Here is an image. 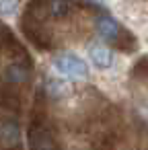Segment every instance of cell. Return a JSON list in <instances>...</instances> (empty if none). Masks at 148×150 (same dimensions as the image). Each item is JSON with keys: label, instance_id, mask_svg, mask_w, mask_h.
Returning <instances> with one entry per match:
<instances>
[{"label": "cell", "instance_id": "obj_2", "mask_svg": "<svg viewBox=\"0 0 148 150\" xmlns=\"http://www.w3.org/2000/svg\"><path fill=\"white\" fill-rule=\"evenodd\" d=\"M76 6H78L76 0H31L25 13L41 21H47V19L62 21V19H68Z\"/></svg>", "mask_w": 148, "mask_h": 150}, {"label": "cell", "instance_id": "obj_5", "mask_svg": "<svg viewBox=\"0 0 148 150\" xmlns=\"http://www.w3.org/2000/svg\"><path fill=\"white\" fill-rule=\"evenodd\" d=\"M54 68L62 74V76H70V78H86L89 76V64L78 58L76 54H60L54 58Z\"/></svg>", "mask_w": 148, "mask_h": 150}, {"label": "cell", "instance_id": "obj_7", "mask_svg": "<svg viewBox=\"0 0 148 150\" xmlns=\"http://www.w3.org/2000/svg\"><path fill=\"white\" fill-rule=\"evenodd\" d=\"M89 56H91V62H93L97 68H101V70H107V68H111V64H113V54H111V50L105 47V45H93V47L89 50Z\"/></svg>", "mask_w": 148, "mask_h": 150}, {"label": "cell", "instance_id": "obj_10", "mask_svg": "<svg viewBox=\"0 0 148 150\" xmlns=\"http://www.w3.org/2000/svg\"><path fill=\"white\" fill-rule=\"evenodd\" d=\"M134 74H144V76H148V56H146V58H140V60L136 62Z\"/></svg>", "mask_w": 148, "mask_h": 150}, {"label": "cell", "instance_id": "obj_9", "mask_svg": "<svg viewBox=\"0 0 148 150\" xmlns=\"http://www.w3.org/2000/svg\"><path fill=\"white\" fill-rule=\"evenodd\" d=\"M15 43V37H13V33L0 23V47H4V45H13Z\"/></svg>", "mask_w": 148, "mask_h": 150}, {"label": "cell", "instance_id": "obj_6", "mask_svg": "<svg viewBox=\"0 0 148 150\" xmlns=\"http://www.w3.org/2000/svg\"><path fill=\"white\" fill-rule=\"evenodd\" d=\"M31 72H33V64L27 58H23V60H17V62L8 64L4 68L2 80L6 84H11V86H21V84H25L31 78Z\"/></svg>", "mask_w": 148, "mask_h": 150}, {"label": "cell", "instance_id": "obj_4", "mask_svg": "<svg viewBox=\"0 0 148 150\" xmlns=\"http://www.w3.org/2000/svg\"><path fill=\"white\" fill-rule=\"evenodd\" d=\"M45 21H41V19H37V17H33V15H29V13H25L23 15V19H21V29H23V33H25V37L37 47V50H41V52H47V50H54V37H52V33L47 31V27L43 25Z\"/></svg>", "mask_w": 148, "mask_h": 150}, {"label": "cell", "instance_id": "obj_1", "mask_svg": "<svg viewBox=\"0 0 148 150\" xmlns=\"http://www.w3.org/2000/svg\"><path fill=\"white\" fill-rule=\"evenodd\" d=\"M95 31L101 39H105L109 45H113V50H119V52H136L138 50V41L136 37L121 25L117 23L111 15L107 13H99L95 17Z\"/></svg>", "mask_w": 148, "mask_h": 150}, {"label": "cell", "instance_id": "obj_8", "mask_svg": "<svg viewBox=\"0 0 148 150\" xmlns=\"http://www.w3.org/2000/svg\"><path fill=\"white\" fill-rule=\"evenodd\" d=\"M17 11V0H0V15L8 17Z\"/></svg>", "mask_w": 148, "mask_h": 150}, {"label": "cell", "instance_id": "obj_3", "mask_svg": "<svg viewBox=\"0 0 148 150\" xmlns=\"http://www.w3.org/2000/svg\"><path fill=\"white\" fill-rule=\"evenodd\" d=\"M27 140H29V150H60L56 136H54L52 127L47 125V119L41 109H37L33 115Z\"/></svg>", "mask_w": 148, "mask_h": 150}]
</instances>
